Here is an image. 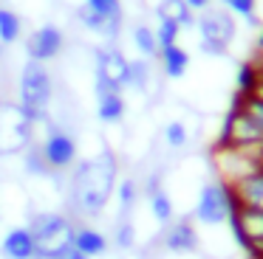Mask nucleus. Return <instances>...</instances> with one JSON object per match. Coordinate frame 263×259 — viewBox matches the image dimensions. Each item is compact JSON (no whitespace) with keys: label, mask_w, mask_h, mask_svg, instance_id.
I'll return each instance as SVG.
<instances>
[{"label":"nucleus","mask_w":263,"mask_h":259,"mask_svg":"<svg viewBox=\"0 0 263 259\" xmlns=\"http://www.w3.org/2000/svg\"><path fill=\"white\" fill-rule=\"evenodd\" d=\"M68 180V203L80 217H99L119 183V163L114 152H99L77 161Z\"/></svg>","instance_id":"nucleus-1"},{"label":"nucleus","mask_w":263,"mask_h":259,"mask_svg":"<svg viewBox=\"0 0 263 259\" xmlns=\"http://www.w3.org/2000/svg\"><path fill=\"white\" fill-rule=\"evenodd\" d=\"M26 228L34 236V259H57L74 245L77 223L60 211H34Z\"/></svg>","instance_id":"nucleus-2"},{"label":"nucleus","mask_w":263,"mask_h":259,"mask_svg":"<svg viewBox=\"0 0 263 259\" xmlns=\"http://www.w3.org/2000/svg\"><path fill=\"white\" fill-rule=\"evenodd\" d=\"M54 101V79L43 62L29 59L17 76V104L34 124L48 121V110Z\"/></svg>","instance_id":"nucleus-3"},{"label":"nucleus","mask_w":263,"mask_h":259,"mask_svg":"<svg viewBox=\"0 0 263 259\" xmlns=\"http://www.w3.org/2000/svg\"><path fill=\"white\" fill-rule=\"evenodd\" d=\"M195 31H198V48L206 56H223L229 45L238 37V23L221 6H206L195 17Z\"/></svg>","instance_id":"nucleus-4"},{"label":"nucleus","mask_w":263,"mask_h":259,"mask_svg":"<svg viewBox=\"0 0 263 259\" xmlns=\"http://www.w3.org/2000/svg\"><path fill=\"white\" fill-rule=\"evenodd\" d=\"M238 206L232 197V189L229 183L218 180H204L198 186V195H195V208L193 217L198 220L201 225H210V228H218V225H227L232 208Z\"/></svg>","instance_id":"nucleus-5"},{"label":"nucleus","mask_w":263,"mask_h":259,"mask_svg":"<svg viewBox=\"0 0 263 259\" xmlns=\"http://www.w3.org/2000/svg\"><path fill=\"white\" fill-rule=\"evenodd\" d=\"M37 124L17 101H0V155H17L34 144Z\"/></svg>","instance_id":"nucleus-6"},{"label":"nucleus","mask_w":263,"mask_h":259,"mask_svg":"<svg viewBox=\"0 0 263 259\" xmlns=\"http://www.w3.org/2000/svg\"><path fill=\"white\" fill-rule=\"evenodd\" d=\"M40 152H43V158H46L51 172H68L77 163V158H80V144L65 130H51L40 141Z\"/></svg>","instance_id":"nucleus-7"},{"label":"nucleus","mask_w":263,"mask_h":259,"mask_svg":"<svg viewBox=\"0 0 263 259\" xmlns=\"http://www.w3.org/2000/svg\"><path fill=\"white\" fill-rule=\"evenodd\" d=\"M93 76L97 79H105V82H110L114 88L125 90L127 88V68H130V59H127L125 54H122V48H116V45H99L97 51H93Z\"/></svg>","instance_id":"nucleus-8"},{"label":"nucleus","mask_w":263,"mask_h":259,"mask_svg":"<svg viewBox=\"0 0 263 259\" xmlns=\"http://www.w3.org/2000/svg\"><path fill=\"white\" fill-rule=\"evenodd\" d=\"M63 45H65L63 28L54 26V23H46V26L34 28V31L29 34V39H26V54H29V59L46 65V62L57 59Z\"/></svg>","instance_id":"nucleus-9"},{"label":"nucleus","mask_w":263,"mask_h":259,"mask_svg":"<svg viewBox=\"0 0 263 259\" xmlns=\"http://www.w3.org/2000/svg\"><path fill=\"white\" fill-rule=\"evenodd\" d=\"M164 248L173 256H195L198 248H201V234L193 225V220L181 217V220H176V223H167Z\"/></svg>","instance_id":"nucleus-10"},{"label":"nucleus","mask_w":263,"mask_h":259,"mask_svg":"<svg viewBox=\"0 0 263 259\" xmlns=\"http://www.w3.org/2000/svg\"><path fill=\"white\" fill-rule=\"evenodd\" d=\"M93 93H97V118L102 124H119L125 118V96L119 88H114L110 82L93 76Z\"/></svg>","instance_id":"nucleus-11"},{"label":"nucleus","mask_w":263,"mask_h":259,"mask_svg":"<svg viewBox=\"0 0 263 259\" xmlns=\"http://www.w3.org/2000/svg\"><path fill=\"white\" fill-rule=\"evenodd\" d=\"M232 197L240 208H252V211H263V169L238 178L235 183H229Z\"/></svg>","instance_id":"nucleus-12"},{"label":"nucleus","mask_w":263,"mask_h":259,"mask_svg":"<svg viewBox=\"0 0 263 259\" xmlns=\"http://www.w3.org/2000/svg\"><path fill=\"white\" fill-rule=\"evenodd\" d=\"M0 253L6 259H34V236L26 225H14L0 242Z\"/></svg>","instance_id":"nucleus-13"},{"label":"nucleus","mask_w":263,"mask_h":259,"mask_svg":"<svg viewBox=\"0 0 263 259\" xmlns=\"http://www.w3.org/2000/svg\"><path fill=\"white\" fill-rule=\"evenodd\" d=\"M74 248L80 253H85L88 259L105 256V253H108V236H105L99 228H91V225H77Z\"/></svg>","instance_id":"nucleus-14"},{"label":"nucleus","mask_w":263,"mask_h":259,"mask_svg":"<svg viewBox=\"0 0 263 259\" xmlns=\"http://www.w3.org/2000/svg\"><path fill=\"white\" fill-rule=\"evenodd\" d=\"M159 62L161 71H164L167 79H184L190 71V51L184 45H167V48L159 51Z\"/></svg>","instance_id":"nucleus-15"},{"label":"nucleus","mask_w":263,"mask_h":259,"mask_svg":"<svg viewBox=\"0 0 263 259\" xmlns=\"http://www.w3.org/2000/svg\"><path fill=\"white\" fill-rule=\"evenodd\" d=\"M156 17H159V20L178 23L181 28H193L195 26V11L190 9L184 0H161V3L156 6Z\"/></svg>","instance_id":"nucleus-16"},{"label":"nucleus","mask_w":263,"mask_h":259,"mask_svg":"<svg viewBox=\"0 0 263 259\" xmlns=\"http://www.w3.org/2000/svg\"><path fill=\"white\" fill-rule=\"evenodd\" d=\"M77 20L82 23V28H88L91 34H99V37H105V39H116L122 34V28H116L114 23H108L105 17H99L97 11H91L88 6H77Z\"/></svg>","instance_id":"nucleus-17"},{"label":"nucleus","mask_w":263,"mask_h":259,"mask_svg":"<svg viewBox=\"0 0 263 259\" xmlns=\"http://www.w3.org/2000/svg\"><path fill=\"white\" fill-rule=\"evenodd\" d=\"M144 197H147V206H150V217H153L156 223L159 225L173 223V217H176V206H173V197L167 195L164 186L156 189V191H150V195H144Z\"/></svg>","instance_id":"nucleus-18"},{"label":"nucleus","mask_w":263,"mask_h":259,"mask_svg":"<svg viewBox=\"0 0 263 259\" xmlns=\"http://www.w3.org/2000/svg\"><path fill=\"white\" fill-rule=\"evenodd\" d=\"M150 82H153V68H150V59H144V56L130 59V68H127V88L139 90V93H147Z\"/></svg>","instance_id":"nucleus-19"},{"label":"nucleus","mask_w":263,"mask_h":259,"mask_svg":"<svg viewBox=\"0 0 263 259\" xmlns=\"http://www.w3.org/2000/svg\"><path fill=\"white\" fill-rule=\"evenodd\" d=\"M23 34V20H20L17 11L0 6V45H12L20 39Z\"/></svg>","instance_id":"nucleus-20"},{"label":"nucleus","mask_w":263,"mask_h":259,"mask_svg":"<svg viewBox=\"0 0 263 259\" xmlns=\"http://www.w3.org/2000/svg\"><path fill=\"white\" fill-rule=\"evenodd\" d=\"M82 6L97 11L99 17L114 23L116 28H122V23H125V6H122V0H82Z\"/></svg>","instance_id":"nucleus-21"},{"label":"nucleus","mask_w":263,"mask_h":259,"mask_svg":"<svg viewBox=\"0 0 263 259\" xmlns=\"http://www.w3.org/2000/svg\"><path fill=\"white\" fill-rule=\"evenodd\" d=\"M130 39H133L136 51L144 56V59H150V56H159V42H156V31H153L150 26H144V23L133 26Z\"/></svg>","instance_id":"nucleus-22"},{"label":"nucleus","mask_w":263,"mask_h":259,"mask_svg":"<svg viewBox=\"0 0 263 259\" xmlns=\"http://www.w3.org/2000/svg\"><path fill=\"white\" fill-rule=\"evenodd\" d=\"M260 82V68L257 62H240L238 65V76H235V88H238V96H252L255 84Z\"/></svg>","instance_id":"nucleus-23"},{"label":"nucleus","mask_w":263,"mask_h":259,"mask_svg":"<svg viewBox=\"0 0 263 259\" xmlns=\"http://www.w3.org/2000/svg\"><path fill=\"white\" fill-rule=\"evenodd\" d=\"M114 195H116V200H119L122 214H130L133 206H136V200H139V195H142V186H139L133 178H122L119 183H116Z\"/></svg>","instance_id":"nucleus-24"},{"label":"nucleus","mask_w":263,"mask_h":259,"mask_svg":"<svg viewBox=\"0 0 263 259\" xmlns=\"http://www.w3.org/2000/svg\"><path fill=\"white\" fill-rule=\"evenodd\" d=\"M23 166L29 175H37V178H46V175H51V169H48L46 158H43L40 152V144H31L23 149Z\"/></svg>","instance_id":"nucleus-25"},{"label":"nucleus","mask_w":263,"mask_h":259,"mask_svg":"<svg viewBox=\"0 0 263 259\" xmlns=\"http://www.w3.org/2000/svg\"><path fill=\"white\" fill-rule=\"evenodd\" d=\"M218 3L232 17H243L252 26H257V0H218Z\"/></svg>","instance_id":"nucleus-26"},{"label":"nucleus","mask_w":263,"mask_h":259,"mask_svg":"<svg viewBox=\"0 0 263 259\" xmlns=\"http://www.w3.org/2000/svg\"><path fill=\"white\" fill-rule=\"evenodd\" d=\"M164 141H167V146H170V149H184V146H187V141H190L187 124H184L181 118H173V121L164 127Z\"/></svg>","instance_id":"nucleus-27"},{"label":"nucleus","mask_w":263,"mask_h":259,"mask_svg":"<svg viewBox=\"0 0 263 259\" xmlns=\"http://www.w3.org/2000/svg\"><path fill=\"white\" fill-rule=\"evenodd\" d=\"M156 31V42H159V51L167 48V45H176L178 37H181L184 28L178 26V23H170V20H159V26L153 28Z\"/></svg>","instance_id":"nucleus-28"},{"label":"nucleus","mask_w":263,"mask_h":259,"mask_svg":"<svg viewBox=\"0 0 263 259\" xmlns=\"http://www.w3.org/2000/svg\"><path fill=\"white\" fill-rule=\"evenodd\" d=\"M114 242L122 248V251H130V248L136 245V225H133L130 220H122V223L116 225V231H114Z\"/></svg>","instance_id":"nucleus-29"},{"label":"nucleus","mask_w":263,"mask_h":259,"mask_svg":"<svg viewBox=\"0 0 263 259\" xmlns=\"http://www.w3.org/2000/svg\"><path fill=\"white\" fill-rule=\"evenodd\" d=\"M238 101H240V107H243V110L249 113V116L260 124V130H263V101L255 99V96H238Z\"/></svg>","instance_id":"nucleus-30"},{"label":"nucleus","mask_w":263,"mask_h":259,"mask_svg":"<svg viewBox=\"0 0 263 259\" xmlns=\"http://www.w3.org/2000/svg\"><path fill=\"white\" fill-rule=\"evenodd\" d=\"M57 259H88V256H85V253H80V251H77L74 245H71L68 251H63V253H60Z\"/></svg>","instance_id":"nucleus-31"},{"label":"nucleus","mask_w":263,"mask_h":259,"mask_svg":"<svg viewBox=\"0 0 263 259\" xmlns=\"http://www.w3.org/2000/svg\"><path fill=\"white\" fill-rule=\"evenodd\" d=\"M184 3H187L193 11H204L206 6H212V0H184Z\"/></svg>","instance_id":"nucleus-32"},{"label":"nucleus","mask_w":263,"mask_h":259,"mask_svg":"<svg viewBox=\"0 0 263 259\" xmlns=\"http://www.w3.org/2000/svg\"><path fill=\"white\" fill-rule=\"evenodd\" d=\"M252 96H255V99H260V101H263V73H260V82L255 84V90H252Z\"/></svg>","instance_id":"nucleus-33"},{"label":"nucleus","mask_w":263,"mask_h":259,"mask_svg":"<svg viewBox=\"0 0 263 259\" xmlns=\"http://www.w3.org/2000/svg\"><path fill=\"white\" fill-rule=\"evenodd\" d=\"M255 62H257V68H260V73H263V54H257V59H255Z\"/></svg>","instance_id":"nucleus-34"},{"label":"nucleus","mask_w":263,"mask_h":259,"mask_svg":"<svg viewBox=\"0 0 263 259\" xmlns=\"http://www.w3.org/2000/svg\"><path fill=\"white\" fill-rule=\"evenodd\" d=\"M3 48H6V45H0V59H3Z\"/></svg>","instance_id":"nucleus-35"}]
</instances>
